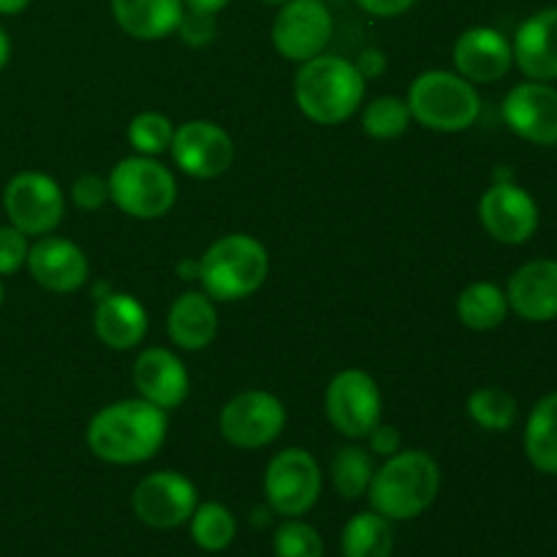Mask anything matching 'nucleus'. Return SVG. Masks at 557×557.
<instances>
[{"instance_id": "1", "label": "nucleus", "mask_w": 557, "mask_h": 557, "mask_svg": "<svg viewBox=\"0 0 557 557\" xmlns=\"http://www.w3.org/2000/svg\"><path fill=\"white\" fill-rule=\"evenodd\" d=\"M166 411L145 397L120 400L101 408L87 424V446L112 466H139L156 457L166 441Z\"/></svg>"}, {"instance_id": "2", "label": "nucleus", "mask_w": 557, "mask_h": 557, "mask_svg": "<svg viewBox=\"0 0 557 557\" xmlns=\"http://www.w3.org/2000/svg\"><path fill=\"white\" fill-rule=\"evenodd\" d=\"M441 493V468L428 451L406 449L386 457L375 468L368 498L373 511L389 522H406L422 517Z\"/></svg>"}, {"instance_id": "3", "label": "nucleus", "mask_w": 557, "mask_h": 557, "mask_svg": "<svg viewBox=\"0 0 557 557\" xmlns=\"http://www.w3.org/2000/svg\"><path fill=\"white\" fill-rule=\"evenodd\" d=\"M364 98V76L351 60L315 54L299 63L294 76V101L299 112L319 125H337L351 117Z\"/></svg>"}, {"instance_id": "4", "label": "nucleus", "mask_w": 557, "mask_h": 557, "mask_svg": "<svg viewBox=\"0 0 557 557\" xmlns=\"http://www.w3.org/2000/svg\"><path fill=\"white\" fill-rule=\"evenodd\" d=\"M270 275L267 248L250 234H226L199 259V283L215 302H237L264 286Z\"/></svg>"}, {"instance_id": "5", "label": "nucleus", "mask_w": 557, "mask_h": 557, "mask_svg": "<svg viewBox=\"0 0 557 557\" xmlns=\"http://www.w3.org/2000/svg\"><path fill=\"white\" fill-rule=\"evenodd\" d=\"M411 109V120L438 134H460L471 128L482 112L473 82L451 71H424L411 82L406 98Z\"/></svg>"}, {"instance_id": "6", "label": "nucleus", "mask_w": 557, "mask_h": 557, "mask_svg": "<svg viewBox=\"0 0 557 557\" xmlns=\"http://www.w3.org/2000/svg\"><path fill=\"white\" fill-rule=\"evenodd\" d=\"M109 199L131 218L156 221L172 212L177 201V180L150 156L123 158L109 174Z\"/></svg>"}, {"instance_id": "7", "label": "nucleus", "mask_w": 557, "mask_h": 557, "mask_svg": "<svg viewBox=\"0 0 557 557\" xmlns=\"http://www.w3.org/2000/svg\"><path fill=\"white\" fill-rule=\"evenodd\" d=\"M321 468L305 449H283L270 460L264 473L267 506L275 515L305 517L321 498Z\"/></svg>"}, {"instance_id": "8", "label": "nucleus", "mask_w": 557, "mask_h": 557, "mask_svg": "<svg viewBox=\"0 0 557 557\" xmlns=\"http://www.w3.org/2000/svg\"><path fill=\"white\" fill-rule=\"evenodd\" d=\"M3 207L11 226L27 237L52 234L65 215L63 190L44 172L14 174L3 190Z\"/></svg>"}, {"instance_id": "9", "label": "nucleus", "mask_w": 557, "mask_h": 557, "mask_svg": "<svg viewBox=\"0 0 557 557\" xmlns=\"http://www.w3.org/2000/svg\"><path fill=\"white\" fill-rule=\"evenodd\" d=\"M326 419L346 438H368L370 430L381 424V389L364 370H341L326 386Z\"/></svg>"}, {"instance_id": "10", "label": "nucleus", "mask_w": 557, "mask_h": 557, "mask_svg": "<svg viewBox=\"0 0 557 557\" xmlns=\"http://www.w3.org/2000/svg\"><path fill=\"white\" fill-rule=\"evenodd\" d=\"M335 20L324 0H288L272 22V47L292 63L313 60L326 49Z\"/></svg>"}, {"instance_id": "11", "label": "nucleus", "mask_w": 557, "mask_h": 557, "mask_svg": "<svg viewBox=\"0 0 557 557\" xmlns=\"http://www.w3.org/2000/svg\"><path fill=\"white\" fill-rule=\"evenodd\" d=\"M286 428V408L272 392L248 389L221 408V433L237 449H264Z\"/></svg>"}, {"instance_id": "12", "label": "nucleus", "mask_w": 557, "mask_h": 557, "mask_svg": "<svg viewBox=\"0 0 557 557\" xmlns=\"http://www.w3.org/2000/svg\"><path fill=\"white\" fill-rule=\"evenodd\" d=\"M131 506L139 522L152 531H174L185 525L199 506V493L188 476L177 471H156L136 484Z\"/></svg>"}, {"instance_id": "13", "label": "nucleus", "mask_w": 557, "mask_h": 557, "mask_svg": "<svg viewBox=\"0 0 557 557\" xmlns=\"http://www.w3.org/2000/svg\"><path fill=\"white\" fill-rule=\"evenodd\" d=\"M172 152L177 169L196 180H215L226 174L234 163V141L212 120H190L174 128Z\"/></svg>"}, {"instance_id": "14", "label": "nucleus", "mask_w": 557, "mask_h": 557, "mask_svg": "<svg viewBox=\"0 0 557 557\" xmlns=\"http://www.w3.org/2000/svg\"><path fill=\"white\" fill-rule=\"evenodd\" d=\"M484 232L504 245H522L536 234L539 207L525 188L511 183H493L479 201Z\"/></svg>"}, {"instance_id": "15", "label": "nucleus", "mask_w": 557, "mask_h": 557, "mask_svg": "<svg viewBox=\"0 0 557 557\" xmlns=\"http://www.w3.org/2000/svg\"><path fill=\"white\" fill-rule=\"evenodd\" d=\"M504 120L520 139L557 147V87L549 82H522L504 98Z\"/></svg>"}, {"instance_id": "16", "label": "nucleus", "mask_w": 557, "mask_h": 557, "mask_svg": "<svg viewBox=\"0 0 557 557\" xmlns=\"http://www.w3.org/2000/svg\"><path fill=\"white\" fill-rule=\"evenodd\" d=\"M451 60H455L457 74L466 76L473 85H493L504 79L515 65V52L511 41L495 27H468L460 33L451 47Z\"/></svg>"}, {"instance_id": "17", "label": "nucleus", "mask_w": 557, "mask_h": 557, "mask_svg": "<svg viewBox=\"0 0 557 557\" xmlns=\"http://www.w3.org/2000/svg\"><path fill=\"white\" fill-rule=\"evenodd\" d=\"M25 264L33 281L54 294L76 292L85 286L87 275H90V264L79 245L63 237H52V234L38 237V243L27 250Z\"/></svg>"}, {"instance_id": "18", "label": "nucleus", "mask_w": 557, "mask_h": 557, "mask_svg": "<svg viewBox=\"0 0 557 557\" xmlns=\"http://www.w3.org/2000/svg\"><path fill=\"white\" fill-rule=\"evenodd\" d=\"M134 384L147 403L163 408V411L183 406L190 392V379L183 359L161 346L145 348L136 357Z\"/></svg>"}, {"instance_id": "19", "label": "nucleus", "mask_w": 557, "mask_h": 557, "mask_svg": "<svg viewBox=\"0 0 557 557\" xmlns=\"http://www.w3.org/2000/svg\"><path fill=\"white\" fill-rule=\"evenodd\" d=\"M509 310L531 324L557 319V261L536 259L522 264L506 286Z\"/></svg>"}, {"instance_id": "20", "label": "nucleus", "mask_w": 557, "mask_h": 557, "mask_svg": "<svg viewBox=\"0 0 557 557\" xmlns=\"http://www.w3.org/2000/svg\"><path fill=\"white\" fill-rule=\"evenodd\" d=\"M515 63L528 79L555 82L557 79V5L536 11L528 16L511 41Z\"/></svg>"}, {"instance_id": "21", "label": "nucleus", "mask_w": 557, "mask_h": 557, "mask_svg": "<svg viewBox=\"0 0 557 557\" xmlns=\"http://www.w3.org/2000/svg\"><path fill=\"white\" fill-rule=\"evenodd\" d=\"M147 310L134 294L109 292L96 302V313H92V330L96 337L112 351H131L139 346L147 335Z\"/></svg>"}, {"instance_id": "22", "label": "nucleus", "mask_w": 557, "mask_h": 557, "mask_svg": "<svg viewBox=\"0 0 557 557\" xmlns=\"http://www.w3.org/2000/svg\"><path fill=\"white\" fill-rule=\"evenodd\" d=\"M166 332L183 351H205L218 337L215 299L205 292H185L172 302L166 315Z\"/></svg>"}, {"instance_id": "23", "label": "nucleus", "mask_w": 557, "mask_h": 557, "mask_svg": "<svg viewBox=\"0 0 557 557\" xmlns=\"http://www.w3.org/2000/svg\"><path fill=\"white\" fill-rule=\"evenodd\" d=\"M120 30L136 41H161L177 30L183 0H109Z\"/></svg>"}, {"instance_id": "24", "label": "nucleus", "mask_w": 557, "mask_h": 557, "mask_svg": "<svg viewBox=\"0 0 557 557\" xmlns=\"http://www.w3.org/2000/svg\"><path fill=\"white\" fill-rule=\"evenodd\" d=\"M525 457L539 473L557 476V392L542 397L528 417Z\"/></svg>"}, {"instance_id": "25", "label": "nucleus", "mask_w": 557, "mask_h": 557, "mask_svg": "<svg viewBox=\"0 0 557 557\" xmlns=\"http://www.w3.org/2000/svg\"><path fill=\"white\" fill-rule=\"evenodd\" d=\"M392 553H395V531L379 511H359L343 528V557H392Z\"/></svg>"}, {"instance_id": "26", "label": "nucleus", "mask_w": 557, "mask_h": 557, "mask_svg": "<svg viewBox=\"0 0 557 557\" xmlns=\"http://www.w3.org/2000/svg\"><path fill=\"white\" fill-rule=\"evenodd\" d=\"M457 315L462 326L473 332L498 330L509 315V299L500 286L490 281H476L466 286L457 297Z\"/></svg>"}, {"instance_id": "27", "label": "nucleus", "mask_w": 557, "mask_h": 557, "mask_svg": "<svg viewBox=\"0 0 557 557\" xmlns=\"http://www.w3.org/2000/svg\"><path fill=\"white\" fill-rule=\"evenodd\" d=\"M190 539L196 542V547L205 549V553H223V549L232 547V542L237 539V520H234L232 511L226 509L218 500H207V504L196 506V511L190 515Z\"/></svg>"}, {"instance_id": "28", "label": "nucleus", "mask_w": 557, "mask_h": 557, "mask_svg": "<svg viewBox=\"0 0 557 557\" xmlns=\"http://www.w3.org/2000/svg\"><path fill=\"white\" fill-rule=\"evenodd\" d=\"M373 473V457L362 446H343L332 457V484H335V493L346 500L368 495Z\"/></svg>"}, {"instance_id": "29", "label": "nucleus", "mask_w": 557, "mask_h": 557, "mask_svg": "<svg viewBox=\"0 0 557 557\" xmlns=\"http://www.w3.org/2000/svg\"><path fill=\"white\" fill-rule=\"evenodd\" d=\"M468 417L487 433H506L517 422V400L500 386H479L468 397Z\"/></svg>"}, {"instance_id": "30", "label": "nucleus", "mask_w": 557, "mask_h": 557, "mask_svg": "<svg viewBox=\"0 0 557 557\" xmlns=\"http://www.w3.org/2000/svg\"><path fill=\"white\" fill-rule=\"evenodd\" d=\"M408 123H411V109L397 96L375 98L362 114L364 134L373 136V139H397V136L406 134Z\"/></svg>"}, {"instance_id": "31", "label": "nucleus", "mask_w": 557, "mask_h": 557, "mask_svg": "<svg viewBox=\"0 0 557 557\" xmlns=\"http://www.w3.org/2000/svg\"><path fill=\"white\" fill-rule=\"evenodd\" d=\"M172 120L161 112H141L128 125V141L136 150V156H161V152L172 147Z\"/></svg>"}, {"instance_id": "32", "label": "nucleus", "mask_w": 557, "mask_h": 557, "mask_svg": "<svg viewBox=\"0 0 557 557\" xmlns=\"http://www.w3.org/2000/svg\"><path fill=\"white\" fill-rule=\"evenodd\" d=\"M272 553L275 557H324V539L313 525L292 517L277 525L272 536Z\"/></svg>"}, {"instance_id": "33", "label": "nucleus", "mask_w": 557, "mask_h": 557, "mask_svg": "<svg viewBox=\"0 0 557 557\" xmlns=\"http://www.w3.org/2000/svg\"><path fill=\"white\" fill-rule=\"evenodd\" d=\"M27 234H22L20 228L0 226V275H14L16 270H22L27 261Z\"/></svg>"}, {"instance_id": "34", "label": "nucleus", "mask_w": 557, "mask_h": 557, "mask_svg": "<svg viewBox=\"0 0 557 557\" xmlns=\"http://www.w3.org/2000/svg\"><path fill=\"white\" fill-rule=\"evenodd\" d=\"M174 33H180L183 44H188V47H207L215 38V14L185 9Z\"/></svg>"}, {"instance_id": "35", "label": "nucleus", "mask_w": 557, "mask_h": 557, "mask_svg": "<svg viewBox=\"0 0 557 557\" xmlns=\"http://www.w3.org/2000/svg\"><path fill=\"white\" fill-rule=\"evenodd\" d=\"M71 199L79 210L96 212L107 205L109 199V183L98 174H82L74 185H71Z\"/></svg>"}, {"instance_id": "36", "label": "nucleus", "mask_w": 557, "mask_h": 557, "mask_svg": "<svg viewBox=\"0 0 557 557\" xmlns=\"http://www.w3.org/2000/svg\"><path fill=\"white\" fill-rule=\"evenodd\" d=\"M368 444L373 455L384 457L386 460V457L397 455V451L403 449V435L395 424H375L368 435Z\"/></svg>"}, {"instance_id": "37", "label": "nucleus", "mask_w": 557, "mask_h": 557, "mask_svg": "<svg viewBox=\"0 0 557 557\" xmlns=\"http://www.w3.org/2000/svg\"><path fill=\"white\" fill-rule=\"evenodd\" d=\"M417 0H357L359 9L370 16H381V20H392V16L406 14L408 9H413Z\"/></svg>"}, {"instance_id": "38", "label": "nucleus", "mask_w": 557, "mask_h": 557, "mask_svg": "<svg viewBox=\"0 0 557 557\" xmlns=\"http://www.w3.org/2000/svg\"><path fill=\"white\" fill-rule=\"evenodd\" d=\"M354 65H357L364 79H375V76H381L386 71V54L381 49L368 47Z\"/></svg>"}, {"instance_id": "39", "label": "nucleus", "mask_w": 557, "mask_h": 557, "mask_svg": "<svg viewBox=\"0 0 557 557\" xmlns=\"http://www.w3.org/2000/svg\"><path fill=\"white\" fill-rule=\"evenodd\" d=\"M185 9L194 11H205V14H221L232 0H183Z\"/></svg>"}, {"instance_id": "40", "label": "nucleus", "mask_w": 557, "mask_h": 557, "mask_svg": "<svg viewBox=\"0 0 557 557\" xmlns=\"http://www.w3.org/2000/svg\"><path fill=\"white\" fill-rule=\"evenodd\" d=\"M177 275L180 281H199V261H190V259H183L177 264Z\"/></svg>"}, {"instance_id": "41", "label": "nucleus", "mask_w": 557, "mask_h": 557, "mask_svg": "<svg viewBox=\"0 0 557 557\" xmlns=\"http://www.w3.org/2000/svg\"><path fill=\"white\" fill-rule=\"evenodd\" d=\"M27 5H30V0H0V14H3V16L22 14Z\"/></svg>"}, {"instance_id": "42", "label": "nucleus", "mask_w": 557, "mask_h": 557, "mask_svg": "<svg viewBox=\"0 0 557 557\" xmlns=\"http://www.w3.org/2000/svg\"><path fill=\"white\" fill-rule=\"evenodd\" d=\"M9 58H11V38H9V33H5L3 27H0V71L5 69Z\"/></svg>"}, {"instance_id": "43", "label": "nucleus", "mask_w": 557, "mask_h": 557, "mask_svg": "<svg viewBox=\"0 0 557 557\" xmlns=\"http://www.w3.org/2000/svg\"><path fill=\"white\" fill-rule=\"evenodd\" d=\"M261 3H267V5H283V3H288V0H261Z\"/></svg>"}, {"instance_id": "44", "label": "nucleus", "mask_w": 557, "mask_h": 557, "mask_svg": "<svg viewBox=\"0 0 557 557\" xmlns=\"http://www.w3.org/2000/svg\"><path fill=\"white\" fill-rule=\"evenodd\" d=\"M0 305H3V283H0Z\"/></svg>"}]
</instances>
